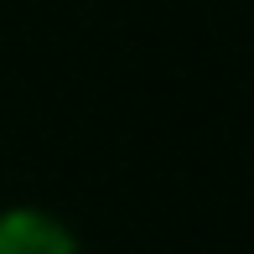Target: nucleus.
<instances>
[{
  "label": "nucleus",
  "mask_w": 254,
  "mask_h": 254,
  "mask_svg": "<svg viewBox=\"0 0 254 254\" xmlns=\"http://www.w3.org/2000/svg\"><path fill=\"white\" fill-rule=\"evenodd\" d=\"M0 254H83V244L52 207L10 202L0 207Z\"/></svg>",
  "instance_id": "obj_1"
}]
</instances>
